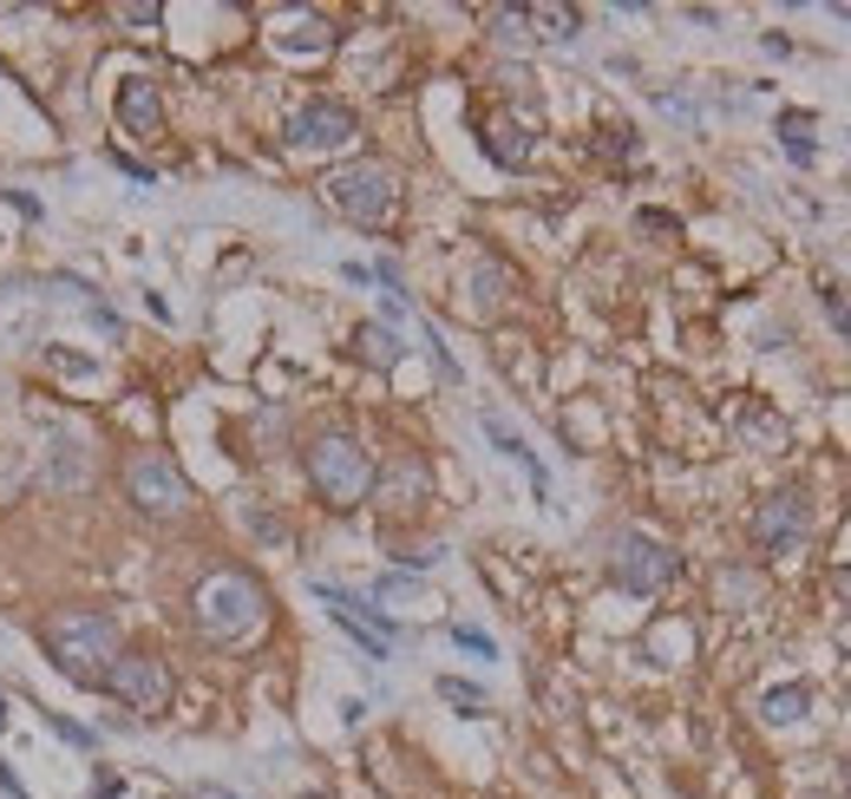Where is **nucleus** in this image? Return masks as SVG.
Returning <instances> with one entry per match:
<instances>
[{"instance_id":"f257e3e1","label":"nucleus","mask_w":851,"mask_h":799,"mask_svg":"<svg viewBox=\"0 0 851 799\" xmlns=\"http://www.w3.org/2000/svg\"><path fill=\"white\" fill-rule=\"evenodd\" d=\"M40 649H47V662L66 675V682H79V688H99L105 682V668L119 662V623L105 616V610H53L47 623H40Z\"/></svg>"},{"instance_id":"f03ea898","label":"nucleus","mask_w":851,"mask_h":799,"mask_svg":"<svg viewBox=\"0 0 851 799\" xmlns=\"http://www.w3.org/2000/svg\"><path fill=\"white\" fill-rule=\"evenodd\" d=\"M191 623L211 643H249L269 623V590L249 577V571H211V577L191 590Z\"/></svg>"},{"instance_id":"7ed1b4c3","label":"nucleus","mask_w":851,"mask_h":799,"mask_svg":"<svg viewBox=\"0 0 851 799\" xmlns=\"http://www.w3.org/2000/svg\"><path fill=\"white\" fill-rule=\"evenodd\" d=\"M301 465H308V485H315L335 511H355L360 499L373 492V452H367L355 433H321L301 452Z\"/></svg>"},{"instance_id":"20e7f679","label":"nucleus","mask_w":851,"mask_h":799,"mask_svg":"<svg viewBox=\"0 0 851 799\" xmlns=\"http://www.w3.org/2000/svg\"><path fill=\"white\" fill-rule=\"evenodd\" d=\"M321 191H328V204H335L348 223H360V229H380V223L400 211V171H393V164H380V157L341 164Z\"/></svg>"},{"instance_id":"39448f33","label":"nucleus","mask_w":851,"mask_h":799,"mask_svg":"<svg viewBox=\"0 0 851 799\" xmlns=\"http://www.w3.org/2000/svg\"><path fill=\"white\" fill-rule=\"evenodd\" d=\"M125 492H132V505L144 518H177V511L191 505V485H184V472H177L171 452H139L125 465Z\"/></svg>"},{"instance_id":"423d86ee","label":"nucleus","mask_w":851,"mask_h":799,"mask_svg":"<svg viewBox=\"0 0 851 799\" xmlns=\"http://www.w3.org/2000/svg\"><path fill=\"white\" fill-rule=\"evenodd\" d=\"M112 701H125V708H139V715H164L171 708V668L157 662V655H119L112 668H105V682H99Z\"/></svg>"},{"instance_id":"0eeeda50","label":"nucleus","mask_w":851,"mask_h":799,"mask_svg":"<svg viewBox=\"0 0 851 799\" xmlns=\"http://www.w3.org/2000/svg\"><path fill=\"white\" fill-rule=\"evenodd\" d=\"M315 596L335 610V623H341V629H348L373 662H387V655H393V636H400V629H393V616H387V610H373L367 596L341 590V583H315Z\"/></svg>"},{"instance_id":"6e6552de","label":"nucleus","mask_w":851,"mask_h":799,"mask_svg":"<svg viewBox=\"0 0 851 799\" xmlns=\"http://www.w3.org/2000/svg\"><path fill=\"white\" fill-rule=\"evenodd\" d=\"M609 571H616V583H623L629 596H655V590H668V583H675L681 564H675V551H668V544H655V537L629 531V537L616 544V564H609Z\"/></svg>"},{"instance_id":"1a4fd4ad","label":"nucleus","mask_w":851,"mask_h":799,"mask_svg":"<svg viewBox=\"0 0 851 799\" xmlns=\"http://www.w3.org/2000/svg\"><path fill=\"white\" fill-rule=\"evenodd\" d=\"M355 139V112L341 99H308L295 119H288V145L295 151H335Z\"/></svg>"},{"instance_id":"9d476101","label":"nucleus","mask_w":851,"mask_h":799,"mask_svg":"<svg viewBox=\"0 0 851 799\" xmlns=\"http://www.w3.org/2000/svg\"><path fill=\"white\" fill-rule=\"evenodd\" d=\"M799 537H806V499L786 485V492H773L767 505L753 511V544L760 551H792Z\"/></svg>"},{"instance_id":"9b49d317","label":"nucleus","mask_w":851,"mask_h":799,"mask_svg":"<svg viewBox=\"0 0 851 799\" xmlns=\"http://www.w3.org/2000/svg\"><path fill=\"white\" fill-rule=\"evenodd\" d=\"M373 492H380V505H387V511L426 505V492H432V472H426V459L400 452V459H393L387 472H373Z\"/></svg>"},{"instance_id":"f8f14e48","label":"nucleus","mask_w":851,"mask_h":799,"mask_svg":"<svg viewBox=\"0 0 851 799\" xmlns=\"http://www.w3.org/2000/svg\"><path fill=\"white\" fill-rule=\"evenodd\" d=\"M119 125L125 132H139V139H157L164 132V105H157V85L144 73H132L119 85Z\"/></svg>"},{"instance_id":"ddd939ff","label":"nucleus","mask_w":851,"mask_h":799,"mask_svg":"<svg viewBox=\"0 0 851 799\" xmlns=\"http://www.w3.org/2000/svg\"><path fill=\"white\" fill-rule=\"evenodd\" d=\"M355 348H360V361H367V367H400V355H407V348H400V335H393L387 321H360Z\"/></svg>"},{"instance_id":"4468645a","label":"nucleus","mask_w":851,"mask_h":799,"mask_svg":"<svg viewBox=\"0 0 851 799\" xmlns=\"http://www.w3.org/2000/svg\"><path fill=\"white\" fill-rule=\"evenodd\" d=\"M485 439H492L498 452H504V459H517V465H524V472H531V485H537V492H544V465H537V452H531V445H524V439L511 433V427H504V420H498V413H485Z\"/></svg>"},{"instance_id":"2eb2a0df","label":"nucleus","mask_w":851,"mask_h":799,"mask_svg":"<svg viewBox=\"0 0 851 799\" xmlns=\"http://www.w3.org/2000/svg\"><path fill=\"white\" fill-rule=\"evenodd\" d=\"M53 485H60V492H72V485H85V445H79V439H53Z\"/></svg>"},{"instance_id":"dca6fc26","label":"nucleus","mask_w":851,"mask_h":799,"mask_svg":"<svg viewBox=\"0 0 851 799\" xmlns=\"http://www.w3.org/2000/svg\"><path fill=\"white\" fill-rule=\"evenodd\" d=\"M504 289H511V276H504L498 263H479V269H472V301H479V315H492L498 301H504Z\"/></svg>"},{"instance_id":"f3484780","label":"nucleus","mask_w":851,"mask_h":799,"mask_svg":"<svg viewBox=\"0 0 851 799\" xmlns=\"http://www.w3.org/2000/svg\"><path fill=\"white\" fill-rule=\"evenodd\" d=\"M531 27H544V40H576V13L570 7H524Z\"/></svg>"},{"instance_id":"a211bd4d","label":"nucleus","mask_w":851,"mask_h":799,"mask_svg":"<svg viewBox=\"0 0 851 799\" xmlns=\"http://www.w3.org/2000/svg\"><path fill=\"white\" fill-rule=\"evenodd\" d=\"M806 708H812V695H806V688H773V695L760 701V715H767V721H799Z\"/></svg>"},{"instance_id":"6ab92c4d","label":"nucleus","mask_w":851,"mask_h":799,"mask_svg":"<svg viewBox=\"0 0 851 799\" xmlns=\"http://www.w3.org/2000/svg\"><path fill=\"white\" fill-rule=\"evenodd\" d=\"M328 40H335V33H328L321 20H295V33H283V47H288V53H321Z\"/></svg>"},{"instance_id":"aec40b11","label":"nucleus","mask_w":851,"mask_h":799,"mask_svg":"<svg viewBox=\"0 0 851 799\" xmlns=\"http://www.w3.org/2000/svg\"><path fill=\"white\" fill-rule=\"evenodd\" d=\"M806 112H786L780 119V132H786V151H792V164H812V139H806Z\"/></svg>"},{"instance_id":"412c9836","label":"nucleus","mask_w":851,"mask_h":799,"mask_svg":"<svg viewBox=\"0 0 851 799\" xmlns=\"http://www.w3.org/2000/svg\"><path fill=\"white\" fill-rule=\"evenodd\" d=\"M498 40H504V47H531V40H537L531 20H524V7H504V13H498Z\"/></svg>"},{"instance_id":"4be33fe9","label":"nucleus","mask_w":851,"mask_h":799,"mask_svg":"<svg viewBox=\"0 0 851 799\" xmlns=\"http://www.w3.org/2000/svg\"><path fill=\"white\" fill-rule=\"evenodd\" d=\"M439 695H445L452 708H472V715L485 708V688H472V682H459V675H445V682H439Z\"/></svg>"},{"instance_id":"5701e85b","label":"nucleus","mask_w":851,"mask_h":799,"mask_svg":"<svg viewBox=\"0 0 851 799\" xmlns=\"http://www.w3.org/2000/svg\"><path fill=\"white\" fill-rule=\"evenodd\" d=\"M740 427H747V439H767V445H786V427L773 420V413H760V407H747V420H740Z\"/></svg>"},{"instance_id":"b1692460","label":"nucleus","mask_w":851,"mask_h":799,"mask_svg":"<svg viewBox=\"0 0 851 799\" xmlns=\"http://www.w3.org/2000/svg\"><path fill=\"white\" fill-rule=\"evenodd\" d=\"M47 727L66 740V747H99V727H85V721H66V715H47Z\"/></svg>"},{"instance_id":"393cba45","label":"nucleus","mask_w":851,"mask_h":799,"mask_svg":"<svg viewBox=\"0 0 851 799\" xmlns=\"http://www.w3.org/2000/svg\"><path fill=\"white\" fill-rule=\"evenodd\" d=\"M249 531H256V537H269V544H283V537H288V524L276 518V511H263V505H249Z\"/></svg>"},{"instance_id":"a878e982","label":"nucleus","mask_w":851,"mask_h":799,"mask_svg":"<svg viewBox=\"0 0 851 799\" xmlns=\"http://www.w3.org/2000/svg\"><path fill=\"white\" fill-rule=\"evenodd\" d=\"M426 348H432V361H439V373H445V380H459V361H452V348L439 341V328H426Z\"/></svg>"},{"instance_id":"bb28decb","label":"nucleus","mask_w":851,"mask_h":799,"mask_svg":"<svg viewBox=\"0 0 851 799\" xmlns=\"http://www.w3.org/2000/svg\"><path fill=\"white\" fill-rule=\"evenodd\" d=\"M452 643H459V649H472V655H492V636H485V629H465V623L452 629Z\"/></svg>"},{"instance_id":"cd10ccee","label":"nucleus","mask_w":851,"mask_h":799,"mask_svg":"<svg viewBox=\"0 0 851 799\" xmlns=\"http://www.w3.org/2000/svg\"><path fill=\"white\" fill-rule=\"evenodd\" d=\"M157 13H164L157 0H132V7H119V20H139V27H157Z\"/></svg>"},{"instance_id":"c85d7f7f","label":"nucleus","mask_w":851,"mask_h":799,"mask_svg":"<svg viewBox=\"0 0 851 799\" xmlns=\"http://www.w3.org/2000/svg\"><path fill=\"white\" fill-rule=\"evenodd\" d=\"M112 164H119V171H132V184H157V171H151V164H132L125 151H112Z\"/></svg>"},{"instance_id":"c756f323","label":"nucleus","mask_w":851,"mask_h":799,"mask_svg":"<svg viewBox=\"0 0 851 799\" xmlns=\"http://www.w3.org/2000/svg\"><path fill=\"white\" fill-rule=\"evenodd\" d=\"M53 367H66V373H92V355H66V348H53Z\"/></svg>"},{"instance_id":"7c9ffc66","label":"nucleus","mask_w":851,"mask_h":799,"mask_svg":"<svg viewBox=\"0 0 851 799\" xmlns=\"http://www.w3.org/2000/svg\"><path fill=\"white\" fill-rule=\"evenodd\" d=\"M0 799H27V787L13 780V767H7V760H0Z\"/></svg>"},{"instance_id":"2f4dec72","label":"nucleus","mask_w":851,"mask_h":799,"mask_svg":"<svg viewBox=\"0 0 851 799\" xmlns=\"http://www.w3.org/2000/svg\"><path fill=\"white\" fill-rule=\"evenodd\" d=\"M832 590H839V596L851 603V564H832Z\"/></svg>"},{"instance_id":"473e14b6","label":"nucleus","mask_w":851,"mask_h":799,"mask_svg":"<svg viewBox=\"0 0 851 799\" xmlns=\"http://www.w3.org/2000/svg\"><path fill=\"white\" fill-rule=\"evenodd\" d=\"M197 799H236V793H223V787H197Z\"/></svg>"},{"instance_id":"72a5a7b5","label":"nucleus","mask_w":851,"mask_h":799,"mask_svg":"<svg viewBox=\"0 0 851 799\" xmlns=\"http://www.w3.org/2000/svg\"><path fill=\"white\" fill-rule=\"evenodd\" d=\"M0 727H7V695H0Z\"/></svg>"},{"instance_id":"f704fd0d","label":"nucleus","mask_w":851,"mask_h":799,"mask_svg":"<svg viewBox=\"0 0 851 799\" xmlns=\"http://www.w3.org/2000/svg\"><path fill=\"white\" fill-rule=\"evenodd\" d=\"M806 799H826V793H806Z\"/></svg>"},{"instance_id":"c9c22d12","label":"nucleus","mask_w":851,"mask_h":799,"mask_svg":"<svg viewBox=\"0 0 851 799\" xmlns=\"http://www.w3.org/2000/svg\"><path fill=\"white\" fill-rule=\"evenodd\" d=\"M191 799H197V793H191Z\"/></svg>"}]
</instances>
